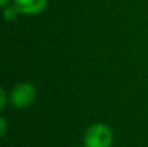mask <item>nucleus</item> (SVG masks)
Masks as SVG:
<instances>
[{"mask_svg": "<svg viewBox=\"0 0 148 147\" xmlns=\"http://www.w3.org/2000/svg\"><path fill=\"white\" fill-rule=\"evenodd\" d=\"M113 130L104 122H95L87 128L83 137L84 147H112Z\"/></svg>", "mask_w": 148, "mask_h": 147, "instance_id": "obj_1", "label": "nucleus"}, {"mask_svg": "<svg viewBox=\"0 0 148 147\" xmlns=\"http://www.w3.org/2000/svg\"><path fill=\"white\" fill-rule=\"evenodd\" d=\"M36 98V90L33 83L20 82L16 83L9 93V102L14 108L23 109L33 104Z\"/></svg>", "mask_w": 148, "mask_h": 147, "instance_id": "obj_2", "label": "nucleus"}, {"mask_svg": "<svg viewBox=\"0 0 148 147\" xmlns=\"http://www.w3.org/2000/svg\"><path fill=\"white\" fill-rule=\"evenodd\" d=\"M48 0H13V5H16L21 14L36 16L44 12L47 8Z\"/></svg>", "mask_w": 148, "mask_h": 147, "instance_id": "obj_3", "label": "nucleus"}, {"mask_svg": "<svg viewBox=\"0 0 148 147\" xmlns=\"http://www.w3.org/2000/svg\"><path fill=\"white\" fill-rule=\"evenodd\" d=\"M18 14H21L20 10L16 8V5H8V7L3 8V16H4L5 21L10 22V21H14L18 17Z\"/></svg>", "mask_w": 148, "mask_h": 147, "instance_id": "obj_4", "label": "nucleus"}, {"mask_svg": "<svg viewBox=\"0 0 148 147\" xmlns=\"http://www.w3.org/2000/svg\"><path fill=\"white\" fill-rule=\"evenodd\" d=\"M9 99V95L7 94V91H5L4 87L0 89V109H4L5 107H7V100Z\"/></svg>", "mask_w": 148, "mask_h": 147, "instance_id": "obj_5", "label": "nucleus"}, {"mask_svg": "<svg viewBox=\"0 0 148 147\" xmlns=\"http://www.w3.org/2000/svg\"><path fill=\"white\" fill-rule=\"evenodd\" d=\"M7 129H8V122H7V119L4 116L0 117V135L4 137L5 133H7Z\"/></svg>", "mask_w": 148, "mask_h": 147, "instance_id": "obj_6", "label": "nucleus"}, {"mask_svg": "<svg viewBox=\"0 0 148 147\" xmlns=\"http://www.w3.org/2000/svg\"><path fill=\"white\" fill-rule=\"evenodd\" d=\"M9 1H10V0H0V7H1V8L8 7V5H9Z\"/></svg>", "mask_w": 148, "mask_h": 147, "instance_id": "obj_7", "label": "nucleus"}]
</instances>
